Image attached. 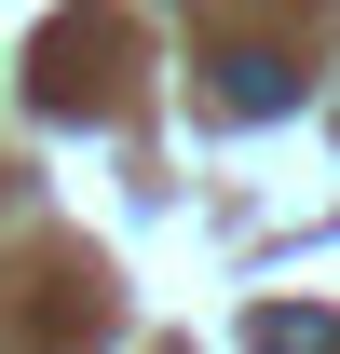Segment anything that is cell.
I'll list each match as a JSON object with an SVG mask.
<instances>
[{"label": "cell", "mask_w": 340, "mask_h": 354, "mask_svg": "<svg viewBox=\"0 0 340 354\" xmlns=\"http://www.w3.org/2000/svg\"><path fill=\"white\" fill-rule=\"evenodd\" d=\"M258 354H340V313H258Z\"/></svg>", "instance_id": "obj_1"}, {"label": "cell", "mask_w": 340, "mask_h": 354, "mask_svg": "<svg viewBox=\"0 0 340 354\" xmlns=\"http://www.w3.org/2000/svg\"><path fill=\"white\" fill-rule=\"evenodd\" d=\"M218 95H232V109H286V55H232Z\"/></svg>", "instance_id": "obj_2"}]
</instances>
